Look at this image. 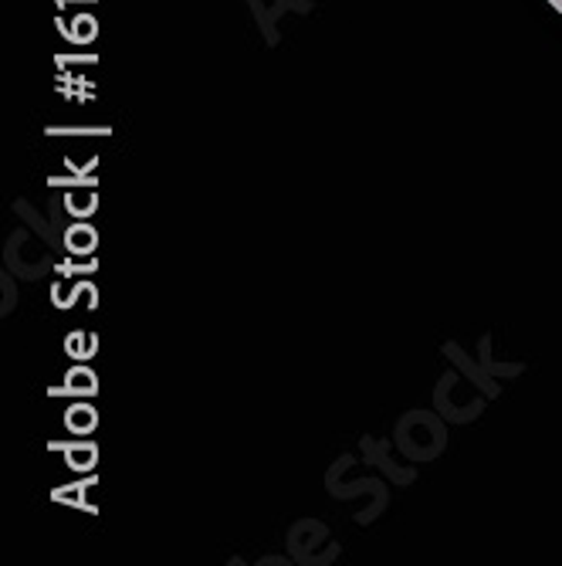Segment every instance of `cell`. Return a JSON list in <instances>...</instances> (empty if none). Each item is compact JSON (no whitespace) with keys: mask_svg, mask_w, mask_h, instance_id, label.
Returning <instances> with one entry per match:
<instances>
[{"mask_svg":"<svg viewBox=\"0 0 562 566\" xmlns=\"http://www.w3.org/2000/svg\"><path fill=\"white\" fill-rule=\"evenodd\" d=\"M552 4H555V8H559V11H562V0H552Z\"/></svg>","mask_w":562,"mask_h":566,"instance_id":"obj_1","label":"cell"}]
</instances>
